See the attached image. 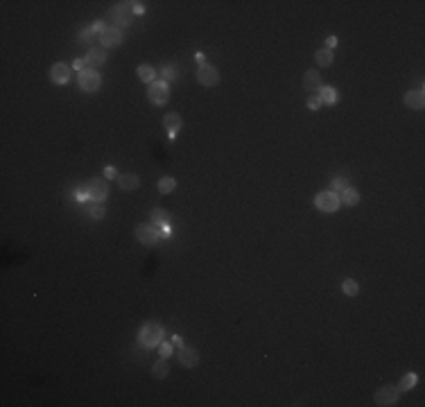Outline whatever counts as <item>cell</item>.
<instances>
[{
	"label": "cell",
	"instance_id": "d590c367",
	"mask_svg": "<svg viewBox=\"0 0 425 407\" xmlns=\"http://www.w3.org/2000/svg\"><path fill=\"white\" fill-rule=\"evenodd\" d=\"M132 11H134V14H142V11H145V7H142V2H132Z\"/></svg>",
	"mask_w": 425,
	"mask_h": 407
},
{
	"label": "cell",
	"instance_id": "4dcf8cb0",
	"mask_svg": "<svg viewBox=\"0 0 425 407\" xmlns=\"http://www.w3.org/2000/svg\"><path fill=\"white\" fill-rule=\"evenodd\" d=\"M95 30L93 27H88V30H82L79 32V43H88V39H93Z\"/></svg>",
	"mask_w": 425,
	"mask_h": 407
},
{
	"label": "cell",
	"instance_id": "cb8c5ba5",
	"mask_svg": "<svg viewBox=\"0 0 425 407\" xmlns=\"http://www.w3.org/2000/svg\"><path fill=\"white\" fill-rule=\"evenodd\" d=\"M88 215L93 217V220H102L107 215V206H104V201H91V206H88Z\"/></svg>",
	"mask_w": 425,
	"mask_h": 407
},
{
	"label": "cell",
	"instance_id": "8992f818",
	"mask_svg": "<svg viewBox=\"0 0 425 407\" xmlns=\"http://www.w3.org/2000/svg\"><path fill=\"white\" fill-rule=\"evenodd\" d=\"M98 39H100V45H102L104 50L116 48V45H120L125 41V32H123V27L111 25V27H107V30L102 32V34H98Z\"/></svg>",
	"mask_w": 425,
	"mask_h": 407
},
{
	"label": "cell",
	"instance_id": "d6a6232c",
	"mask_svg": "<svg viewBox=\"0 0 425 407\" xmlns=\"http://www.w3.org/2000/svg\"><path fill=\"white\" fill-rule=\"evenodd\" d=\"M104 177H107V179H118L116 167H113V165H107V167H104Z\"/></svg>",
	"mask_w": 425,
	"mask_h": 407
},
{
	"label": "cell",
	"instance_id": "603a6c76",
	"mask_svg": "<svg viewBox=\"0 0 425 407\" xmlns=\"http://www.w3.org/2000/svg\"><path fill=\"white\" fill-rule=\"evenodd\" d=\"M314 61H317V64L321 66V68L330 66V64H332V50H328V48L317 50V52H314Z\"/></svg>",
	"mask_w": 425,
	"mask_h": 407
},
{
	"label": "cell",
	"instance_id": "ac0fdd59",
	"mask_svg": "<svg viewBox=\"0 0 425 407\" xmlns=\"http://www.w3.org/2000/svg\"><path fill=\"white\" fill-rule=\"evenodd\" d=\"M118 186L123 190H136L141 186V179L136 174H118Z\"/></svg>",
	"mask_w": 425,
	"mask_h": 407
},
{
	"label": "cell",
	"instance_id": "7402d4cb",
	"mask_svg": "<svg viewBox=\"0 0 425 407\" xmlns=\"http://www.w3.org/2000/svg\"><path fill=\"white\" fill-rule=\"evenodd\" d=\"M156 188H158V192H161V195H170V192L176 190V179H174V177H163V179H158Z\"/></svg>",
	"mask_w": 425,
	"mask_h": 407
},
{
	"label": "cell",
	"instance_id": "52a82bcc",
	"mask_svg": "<svg viewBox=\"0 0 425 407\" xmlns=\"http://www.w3.org/2000/svg\"><path fill=\"white\" fill-rule=\"evenodd\" d=\"M398 387H394V385H385V387H380L376 394H373V401H376V405H396L398 403Z\"/></svg>",
	"mask_w": 425,
	"mask_h": 407
},
{
	"label": "cell",
	"instance_id": "7a4b0ae2",
	"mask_svg": "<svg viewBox=\"0 0 425 407\" xmlns=\"http://www.w3.org/2000/svg\"><path fill=\"white\" fill-rule=\"evenodd\" d=\"M147 98H149L151 104H156V107L167 104V100H170V86H167V82L154 79V82L147 86Z\"/></svg>",
	"mask_w": 425,
	"mask_h": 407
},
{
	"label": "cell",
	"instance_id": "5b68a950",
	"mask_svg": "<svg viewBox=\"0 0 425 407\" xmlns=\"http://www.w3.org/2000/svg\"><path fill=\"white\" fill-rule=\"evenodd\" d=\"M86 197H88V201H104L109 197V186H107V179H102V177H95V179H91V181L86 183Z\"/></svg>",
	"mask_w": 425,
	"mask_h": 407
},
{
	"label": "cell",
	"instance_id": "d6986e66",
	"mask_svg": "<svg viewBox=\"0 0 425 407\" xmlns=\"http://www.w3.org/2000/svg\"><path fill=\"white\" fill-rule=\"evenodd\" d=\"M339 204H344V206H355V204H360V192H357L355 188L342 190L339 192Z\"/></svg>",
	"mask_w": 425,
	"mask_h": 407
},
{
	"label": "cell",
	"instance_id": "9a60e30c",
	"mask_svg": "<svg viewBox=\"0 0 425 407\" xmlns=\"http://www.w3.org/2000/svg\"><path fill=\"white\" fill-rule=\"evenodd\" d=\"M163 127H165V132H170V136H176L181 132V127H183V120H181L179 113H165Z\"/></svg>",
	"mask_w": 425,
	"mask_h": 407
},
{
	"label": "cell",
	"instance_id": "836d02e7",
	"mask_svg": "<svg viewBox=\"0 0 425 407\" xmlns=\"http://www.w3.org/2000/svg\"><path fill=\"white\" fill-rule=\"evenodd\" d=\"M319 107H321V102H319V100H317V95H314V98H310V100H308V109H312V111H317Z\"/></svg>",
	"mask_w": 425,
	"mask_h": 407
},
{
	"label": "cell",
	"instance_id": "1f68e13d",
	"mask_svg": "<svg viewBox=\"0 0 425 407\" xmlns=\"http://www.w3.org/2000/svg\"><path fill=\"white\" fill-rule=\"evenodd\" d=\"M73 68L77 70V73H82V70H86L88 66H86V57H77V59L73 61Z\"/></svg>",
	"mask_w": 425,
	"mask_h": 407
},
{
	"label": "cell",
	"instance_id": "ffe728a7",
	"mask_svg": "<svg viewBox=\"0 0 425 407\" xmlns=\"http://www.w3.org/2000/svg\"><path fill=\"white\" fill-rule=\"evenodd\" d=\"M136 75L141 77V82L151 84V82H154V77H156V68H154V66H149V64H142V66H138Z\"/></svg>",
	"mask_w": 425,
	"mask_h": 407
},
{
	"label": "cell",
	"instance_id": "83f0119b",
	"mask_svg": "<svg viewBox=\"0 0 425 407\" xmlns=\"http://www.w3.org/2000/svg\"><path fill=\"white\" fill-rule=\"evenodd\" d=\"M161 77H163V82H172V79L179 77V70H176V66L165 64V66H161Z\"/></svg>",
	"mask_w": 425,
	"mask_h": 407
},
{
	"label": "cell",
	"instance_id": "30bf717a",
	"mask_svg": "<svg viewBox=\"0 0 425 407\" xmlns=\"http://www.w3.org/2000/svg\"><path fill=\"white\" fill-rule=\"evenodd\" d=\"M132 2H118L111 7V20L118 25H129L132 23Z\"/></svg>",
	"mask_w": 425,
	"mask_h": 407
},
{
	"label": "cell",
	"instance_id": "5bb4252c",
	"mask_svg": "<svg viewBox=\"0 0 425 407\" xmlns=\"http://www.w3.org/2000/svg\"><path fill=\"white\" fill-rule=\"evenodd\" d=\"M321 86L323 84H321V75H319V70H308L305 77H303V89L308 91V93H317Z\"/></svg>",
	"mask_w": 425,
	"mask_h": 407
},
{
	"label": "cell",
	"instance_id": "f546056e",
	"mask_svg": "<svg viewBox=\"0 0 425 407\" xmlns=\"http://www.w3.org/2000/svg\"><path fill=\"white\" fill-rule=\"evenodd\" d=\"M330 186H332V192H337V195H339L342 190H346V188H351V186H348L346 179H332Z\"/></svg>",
	"mask_w": 425,
	"mask_h": 407
},
{
	"label": "cell",
	"instance_id": "9c48e42d",
	"mask_svg": "<svg viewBox=\"0 0 425 407\" xmlns=\"http://www.w3.org/2000/svg\"><path fill=\"white\" fill-rule=\"evenodd\" d=\"M197 82L201 86H215V84H220V73H217L215 66L201 64L199 70H197Z\"/></svg>",
	"mask_w": 425,
	"mask_h": 407
},
{
	"label": "cell",
	"instance_id": "3957f363",
	"mask_svg": "<svg viewBox=\"0 0 425 407\" xmlns=\"http://www.w3.org/2000/svg\"><path fill=\"white\" fill-rule=\"evenodd\" d=\"M77 86L84 91V93H95V91L102 86V77L98 75V70H82V73H77Z\"/></svg>",
	"mask_w": 425,
	"mask_h": 407
},
{
	"label": "cell",
	"instance_id": "6da1fadb",
	"mask_svg": "<svg viewBox=\"0 0 425 407\" xmlns=\"http://www.w3.org/2000/svg\"><path fill=\"white\" fill-rule=\"evenodd\" d=\"M163 335L165 333H163V326L158 324V321H147V324H142L141 330H138V342H141L145 348H154L163 342Z\"/></svg>",
	"mask_w": 425,
	"mask_h": 407
},
{
	"label": "cell",
	"instance_id": "d4e9b609",
	"mask_svg": "<svg viewBox=\"0 0 425 407\" xmlns=\"http://www.w3.org/2000/svg\"><path fill=\"white\" fill-rule=\"evenodd\" d=\"M416 383H419V376L416 373H407L401 383H398V392H412L416 387Z\"/></svg>",
	"mask_w": 425,
	"mask_h": 407
},
{
	"label": "cell",
	"instance_id": "8fae6325",
	"mask_svg": "<svg viewBox=\"0 0 425 407\" xmlns=\"http://www.w3.org/2000/svg\"><path fill=\"white\" fill-rule=\"evenodd\" d=\"M70 77H73V73H70V66L68 64H54L52 68H50V79H52L54 84H59V86H64V84L70 82Z\"/></svg>",
	"mask_w": 425,
	"mask_h": 407
},
{
	"label": "cell",
	"instance_id": "e575fe53",
	"mask_svg": "<svg viewBox=\"0 0 425 407\" xmlns=\"http://www.w3.org/2000/svg\"><path fill=\"white\" fill-rule=\"evenodd\" d=\"M337 43H339V39H337V36H328V39H326V45H328V50H332V48H335V45H337Z\"/></svg>",
	"mask_w": 425,
	"mask_h": 407
},
{
	"label": "cell",
	"instance_id": "f1b7e54d",
	"mask_svg": "<svg viewBox=\"0 0 425 407\" xmlns=\"http://www.w3.org/2000/svg\"><path fill=\"white\" fill-rule=\"evenodd\" d=\"M158 353H161V358H170L172 353H174V348H172V344L170 342H165V339H163L161 344H158Z\"/></svg>",
	"mask_w": 425,
	"mask_h": 407
},
{
	"label": "cell",
	"instance_id": "e0dca14e",
	"mask_svg": "<svg viewBox=\"0 0 425 407\" xmlns=\"http://www.w3.org/2000/svg\"><path fill=\"white\" fill-rule=\"evenodd\" d=\"M317 93H319L317 100H319L321 104H328V107H332V104H337V102H339V93L332 89V86H321Z\"/></svg>",
	"mask_w": 425,
	"mask_h": 407
},
{
	"label": "cell",
	"instance_id": "277c9868",
	"mask_svg": "<svg viewBox=\"0 0 425 407\" xmlns=\"http://www.w3.org/2000/svg\"><path fill=\"white\" fill-rule=\"evenodd\" d=\"M314 206L319 208L321 213H335V211H339V195L337 192H332V190H323V192H319L317 197H314Z\"/></svg>",
	"mask_w": 425,
	"mask_h": 407
},
{
	"label": "cell",
	"instance_id": "4fadbf2b",
	"mask_svg": "<svg viewBox=\"0 0 425 407\" xmlns=\"http://www.w3.org/2000/svg\"><path fill=\"white\" fill-rule=\"evenodd\" d=\"M176 360H179L181 367L192 369V367H197V364H199V353H197L195 348H190V346H181L179 353H176Z\"/></svg>",
	"mask_w": 425,
	"mask_h": 407
},
{
	"label": "cell",
	"instance_id": "8d00e7d4",
	"mask_svg": "<svg viewBox=\"0 0 425 407\" xmlns=\"http://www.w3.org/2000/svg\"><path fill=\"white\" fill-rule=\"evenodd\" d=\"M172 344H174V346H179V348H181V346H183V339H181L179 335H174V337H172Z\"/></svg>",
	"mask_w": 425,
	"mask_h": 407
},
{
	"label": "cell",
	"instance_id": "484cf974",
	"mask_svg": "<svg viewBox=\"0 0 425 407\" xmlns=\"http://www.w3.org/2000/svg\"><path fill=\"white\" fill-rule=\"evenodd\" d=\"M149 217H151V222H156V224H161V226H165L167 222H170V213H167L165 208H154V211L149 213Z\"/></svg>",
	"mask_w": 425,
	"mask_h": 407
},
{
	"label": "cell",
	"instance_id": "2e32d148",
	"mask_svg": "<svg viewBox=\"0 0 425 407\" xmlns=\"http://www.w3.org/2000/svg\"><path fill=\"white\" fill-rule=\"evenodd\" d=\"M403 100H405V107L414 109V111H421V109L425 107V95H423V91H407Z\"/></svg>",
	"mask_w": 425,
	"mask_h": 407
},
{
	"label": "cell",
	"instance_id": "7c38bea8",
	"mask_svg": "<svg viewBox=\"0 0 425 407\" xmlns=\"http://www.w3.org/2000/svg\"><path fill=\"white\" fill-rule=\"evenodd\" d=\"M107 50L102 48V45H95V48H91L88 50V54H86V66L91 70H95V68H100V66H104L107 64Z\"/></svg>",
	"mask_w": 425,
	"mask_h": 407
},
{
	"label": "cell",
	"instance_id": "44dd1931",
	"mask_svg": "<svg viewBox=\"0 0 425 407\" xmlns=\"http://www.w3.org/2000/svg\"><path fill=\"white\" fill-rule=\"evenodd\" d=\"M167 373H170V367H167V360L161 358L154 362V367H151V376L158 378V380H163V378H167Z\"/></svg>",
	"mask_w": 425,
	"mask_h": 407
},
{
	"label": "cell",
	"instance_id": "4316f807",
	"mask_svg": "<svg viewBox=\"0 0 425 407\" xmlns=\"http://www.w3.org/2000/svg\"><path fill=\"white\" fill-rule=\"evenodd\" d=\"M342 292L346 296H357L360 294V285H357V280H353V278H346L342 283Z\"/></svg>",
	"mask_w": 425,
	"mask_h": 407
},
{
	"label": "cell",
	"instance_id": "ba28073f",
	"mask_svg": "<svg viewBox=\"0 0 425 407\" xmlns=\"http://www.w3.org/2000/svg\"><path fill=\"white\" fill-rule=\"evenodd\" d=\"M136 240L142 242V245H156V242L163 240V236L158 233L156 226L142 224V226H138V229H136Z\"/></svg>",
	"mask_w": 425,
	"mask_h": 407
}]
</instances>
